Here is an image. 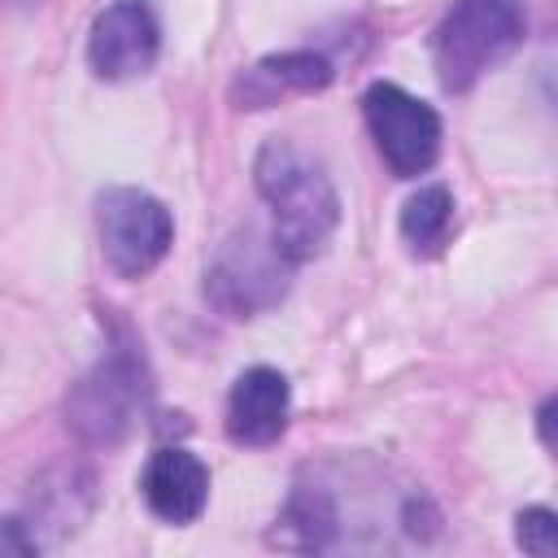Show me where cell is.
<instances>
[{
  "label": "cell",
  "instance_id": "6da1fadb",
  "mask_svg": "<svg viewBox=\"0 0 558 558\" xmlns=\"http://www.w3.org/2000/svg\"><path fill=\"white\" fill-rule=\"evenodd\" d=\"M401 488H388L384 471L366 466V462H318V466H301V475L292 480V493L275 519L270 541L283 549H305V554H327V549H344L353 545L349 523L362 519V527H375L379 541L384 523L392 532H401L405 541H427L436 536V506L427 497H414L405 510H371L388 497H397Z\"/></svg>",
  "mask_w": 558,
  "mask_h": 558
},
{
  "label": "cell",
  "instance_id": "7a4b0ae2",
  "mask_svg": "<svg viewBox=\"0 0 558 558\" xmlns=\"http://www.w3.org/2000/svg\"><path fill=\"white\" fill-rule=\"evenodd\" d=\"M253 183L270 209V231L279 248L296 266L318 257L340 222V196L327 166L292 140H266L253 161Z\"/></svg>",
  "mask_w": 558,
  "mask_h": 558
},
{
  "label": "cell",
  "instance_id": "3957f363",
  "mask_svg": "<svg viewBox=\"0 0 558 558\" xmlns=\"http://www.w3.org/2000/svg\"><path fill=\"white\" fill-rule=\"evenodd\" d=\"M148 401H153V375H148L144 349H140V340L122 336L70 388V397H65V423H70V432L83 445L113 449L148 414Z\"/></svg>",
  "mask_w": 558,
  "mask_h": 558
},
{
  "label": "cell",
  "instance_id": "277c9868",
  "mask_svg": "<svg viewBox=\"0 0 558 558\" xmlns=\"http://www.w3.org/2000/svg\"><path fill=\"white\" fill-rule=\"evenodd\" d=\"M527 35V13L514 0H458L432 31V65L445 92H471Z\"/></svg>",
  "mask_w": 558,
  "mask_h": 558
},
{
  "label": "cell",
  "instance_id": "5b68a950",
  "mask_svg": "<svg viewBox=\"0 0 558 558\" xmlns=\"http://www.w3.org/2000/svg\"><path fill=\"white\" fill-rule=\"evenodd\" d=\"M296 262L279 248L275 231L240 222L205 266V301L227 318H253L288 296Z\"/></svg>",
  "mask_w": 558,
  "mask_h": 558
},
{
  "label": "cell",
  "instance_id": "8992f818",
  "mask_svg": "<svg viewBox=\"0 0 558 558\" xmlns=\"http://www.w3.org/2000/svg\"><path fill=\"white\" fill-rule=\"evenodd\" d=\"M96 231L109 270L122 279H144L174 244L170 209L144 187H105L96 196Z\"/></svg>",
  "mask_w": 558,
  "mask_h": 558
},
{
  "label": "cell",
  "instance_id": "52a82bcc",
  "mask_svg": "<svg viewBox=\"0 0 558 558\" xmlns=\"http://www.w3.org/2000/svg\"><path fill=\"white\" fill-rule=\"evenodd\" d=\"M362 118L375 140V153L397 179H418L436 166L445 131H440V113L427 100L379 78L362 96Z\"/></svg>",
  "mask_w": 558,
  "mask_h": 558
},
{
  "label": "cell",
  "instance_id": "ba28073f",
  "mask_svg": "<svg viewBox=\"0 0 558 558\" xmlns=\"http://www.w3.org/2000/svg\"><path fill=\"white\" fill-rule=\"evenodd\" d=\"M161 52V22L148 0H113L109 9L96 13L92 35H87V65L96 78L122 83L140 78L153 70Z\"/></svg>",
  "mask_w": 558,
  "mask_h": 558
},
{
  "label": "cell",
  "instance_id": "9c48e42d",
  "mask_svg": "<svg viewBox=\"0 0 558 558\" xmlns=\"http://www.w3.org/2000/svg\"><path fill=\"white\" fill-rule=\"evenodd\" d=\"M288 379L275 366H248L227 397V436L244 449H266L288 427Z\"/></svg>",
  "mask_w": 558,
  "mask_h": 558
},
{
  "label": "cell",
  "instance_id": "30bf717a",
  "mask_svg": "<svg viewBox=\"0 0 558 558\" xmlns=\"http://www.w3.org/2000/svg\"><path fill=\"white\" fill-rule=\"evenodd\" d=\"M140 493L161 523H192L209 501V466L196 453L166 445L144 462Z\"/></svg>",
  "mask_w": 558,
  "mask_h": 558
},
{
  "label": "cell",
  "instance_id": "8fae6325",
  "mask_svg": "<svg viewBox=\"0 0 558 558\" xmlns=\"http://www.w3.org/2000/svg\"><path fill=\"white\" fill-rule=\"evenodd\" d=\"M336 78L331 61L323 52H310V48H296V52H275V57H262L257 65H248L235 83V105L240 109H266L275 105L279 96H310V92H323L327 83Z\"/></svg>",
  "mask_w": 558,
  "mask_h": 558
},
{
  "label": "cell",
  "instance_id": "7c38bea8",
  "mask_svg": "<svg viewBox=\"0 0 558 558\" xmlns=\"http://www.w3.org/2000/svg\"><path fill=\"white\" fill-rule=\"evenodd\" d=\"M453 231V196L445 183L418 187L401 209V240L414 257H436Z\"/></svg>",
  "mask_w": 558,
  "mask_h": 558
},
{
  "label": "cell",
  "instance_id": "4fadbf2b",
  "mask_svg": "<svg viewBox=\"0 0 558 558\" xmlns=\"http://www.w3.org/2000/svg\"><path fill=\"white\" fill-rule=\"evenodd\" d=\"M514 545L536 558H558V514L545 506H527L514 514Z\"/></svg>",
  "mask_w": 558,
  "mask_h": 558
},
{
  "label": "cell",
  "instance_id": "5bb4252c",
  "mask_svg": "<svg viewBox=\"0 0 558 558\" xmlns=\"http://www.w3.org/2000/svg\"><path fill=\"white\" fill-rule=\"evenodd\" d=\"M536 436H541V445L558 458V392L541 401V410H536Z\"/></svg>",
  "mask_w": 558,
  "mask_h": 558
},
{
  "label": "cell",
  "instance_id": "9a60e30c",
  "mask_svg": "<svg viewBox=\"0 0 558 558\" xmlns=\"http://www.w3.org/2000/svg\"><path fill=\"white\" fill-rule=\"evenodd\" d=\"M527 13L541 26H558V0H527Z\"/></svg>",
  "mask_w": 558,
  "mask_h": 558
}]
</instances>
